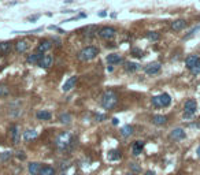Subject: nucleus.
<instances>
[{"instance_id": "29", "label": "nucleus", "mask_w": 200, "mask_h": 175, "mask_svg": "<svg viewBox=\"0 0 200 175\" xmlns=\"http://www.w3.org/2000/svg\"><path fill=\"white\" fill-rule=\"evenodd\" d=\"M159 33H156V32H148L147 33V39L151 40V41H158L159 40Z\"/></svg>"}, {"instance_id": "13", "label": "nucleus", "mask_w": 200, "mask_h": 175, "mask_svg": "<svg viewBox=\"0 0 200 175\" xmlns=\"http://www.w3.org/2000/svg\"><path fill=\"white\" fill-rule=\"evenodd\" d=\"M144 149V141H134L132 145V153L134 156H138Z\"/></svg>"}, {"instance_id": "36", "label": "nucleus", "mask_w": 200, "mask_h": 175, "mask_svg": "<svg viewBox=\"0 0 200 175\" xmlns=\"http://www.w3.org/2000/svg\"><path fill=\"white\" fill-rule=\"evenodd\" d=\"M17 157H18V159H21V160H25V159H26V156H25L24 152H18V153H17Z\"/></svg>"}, {"instance_id": "20", "label": "nucleus", "mask_w": 200, "mask_h": 175, "mask_svg": "<svg viewBox=\"0 0 200 175\" xmlns=\"http://www.w3.org/2000/svg\"><path fill=\"white\" fill-rule=\"evenodd\" d=\"M43 56H44L43 54H40V52H36V54H33V55H29L26 60H28V63H32V64H33V63H37V64H39V62L41 60V59H43Z\"/></svg>"}, {"instance_id": "43", "label": "nucleus", "mask_w": 200, "mask_h": 175, "mask_svg": "<svg viewBox=\"0 0 200 175\" xmlns=\"http://www.w3.org/2000/svg\"><path fill=\"white\" fill-rule=\"evenodd\" d=\"M74 175H80V174H74Z\"/></svg>"}, {"instance_id": "19", "label": "nucleus", "mask_w": 200, "mask_h": 175, "mask_svg": "<svg viewBox=\"0 0 200 175\" xmlns=\"http://www.w3.org/2000/svg\"><path fill=\"white\" fill-rule=\"evenodd\" d=\"M121 157H122V155H121V151H118V149H111V151L107 153V159L111 160V162L119 160Z\"/></svg>"}, {"instance_id": "28", "label": "nucleus", "mask_w": 200, "mask_h": 175, "mask_svg": "<svg viewBox=\"0 0 200 175\" xmlns=\"http://www.w3.org/2000/svg\"><path fill=\"white\" fill-rule=\"evenodd\" d=\"M59 121L60 123H65V125H69L71 123V115L69 112H63L59 115Z\"/></svg>"}, {"instance_id": "30", "label": "nucleus", "mask_w": 200, "mask_h": 175, "mask_svg": "<svg viewBox=\"0 0 200 175\" xmlns=\"http://www.w3.org/2000/svg\"><path fill=\"white\" fill-rule=\"evenodd\" d=\"M95 33H97L96 26H88V28L85 29V36H88V37H92Z\"/></svg>"}, {"instance_id": "31", "label": "nucleus", "mask_w": 200, "mask_h": 175, "mask_svg": "<svg viewBox=\"0 0 200 175\" xmlns=\"http://www.w3.org/2000/svg\"><path fill=\"white\" fill-rule=\"evenodd\" d=\"M132 55L136 58H143L144 56V52H143L140 48H132Z\"/></svg>"}, {"instance_id": "2", "label": "nucleus", "mask_w": 200, "mask_h": 175, "mask_svg": "<svg viewBox=\"0 0 200 175\" xmlns=\"http://www.w3.org/2000/svg\"><path fill=\"white\" fill-rule=\"evenodd\" d=\"M100 103H101V107H103V108L112 110L116 106V103H118V96H116V93L114 90H105L103 95H101Z\"/></svg>"}, {"instance_id": "40", "label": "nucleus", "mask_w": 200, "mask_h": 175, "mask_svg": "<svg viewBox=\"0 0 200 175\" xmlns=\"http://www.w3.org/2000/svg\"><path fill=\"white\" fill-rule=\"evenodd\" d=\"M112 125H114V126H116V125H118V119H116V118H114V119H112Z\"/></svg>"}, {"instance_id": "22", "label": "nucleus", "mask_w": 200, "mask_h": 175, "mask_svg": "<svg viewBox=\"0 0 200 175\" xmlns=\"http://www.w3.org/2000/svg\"><path fill=\"white\" fill-rule=\"evenodd\" d=\"M30 175H39L40 174V170H41V166L39 163H30L29 167H28Z\"/></svg>"}, {"instance_id": "1", "label": "nucleus", "mask_w": 200, "mask_h": 175, "mask_svg": "<svg viewBox=\"0 0 200 175\" xmlns=\"http://www.w3.org/2000/svg\"><path fill=\"white\" fill-rule=\"evenodd\" d=\"M55 145L56 148L60 151V152H66V151H70L74 145V137L71 136L70 133H60L55 140Z\"/></svg>"}, {"instance_id": "37", "label": "nucleus", "mask_w": 200, "mask_h": 175, "mask_svg": "<svg viewBox=\"0 0 200 175\" xmlns=\"http://www.w3.org/2000/svg\"><path fill=\"white\" fill-rule=\"evenodd\" d=\"M39 18H40V15H33V17H29L28 19H29V21H32V22H35V21L39 19Z\"/></svg>"}, {"instance_id": "4", "label": "nucleus", "mask_w": 200, "mask_h": 175, "mask_svg": "<svg viewBox=\"0 0 200 175\" xmlns=\"http://www.w3.org/2000/svg\"><path fill=\"white\" fill-rule=\"evenodd\" d=\"M185 66L188 70H191L192 74L197 75L200 74V58L197 55H191L185 59Z\"/></svg>"}, {"instance_id": "6", "label": "nucleus", "mask_w": 200, "mask_h": 175, "mask_svg": "<svg viewBox=\"0 0 200 175\" xmlns=\"http://www.w3.org/2000/svg\"><path fill=\"white\" fill-rule=\"evenodd\" d=\"M196 110H197V103L193 99L186 100L185 104H184V118L185 119H191L195 115Z\"/></svg>"}, {"instance_id": "34", "label": "nucleus", "mask_w": 200, "mask_h": 175, "mask_svg": "<svg viewBox=\"0 0 200 175\" xmlns=\"http://www.w3.org/2000/svg\"><path fill=\"white\" fill-rule=\"evenodd\" d=\"M8 95V89L4 85H0V96H7Z\"/></svg>"}, {"instance_id": "18", "label": "nucleus", "mask_w": 200, "mask_h": 175, "mask_svg": "<svg viewBox=\"0 0 200 175\" xmlns=\"http://www.w3.org/2000/svg\"><path fill=\"white\" fill-rule=\"evenodd\" d=\"M166 122H167V116H165V115H154L152 116V123L156 126H162Z\"/></svg>"}, {"instance_id": "15", "label": "nucleus", "mask_w": 200, "mask_h": 175, "mask_svg": "<svg viewBox=\"0 0 200 175\" xmlns=\"http://www.w3.org/2000/svg\"><path fill=\"white\" fill-rule=\"evenodd\" d=\"M52 62H54V59H52L51 55H44L43 59L39 62V66L41 69H48V67L52 66Z\"/></svg>"}, {"instance_id": "27", "label": "nucleus", "mask_w": 200, "mask_h": 175, "mask_svg": "<svg viewBox=\"0 0 200 175\" xmlns=\"http://www.w3.org/2000/svg\"><path fill=\"white\" fill-rule=\"evenodd\" d=\"M37 119H40V121H50L51 119V112H48V111H39V112L36 114Z\"/></svg>"}, {"instance_id": "12", "label": "nucleus", "mask_w": 200, "mask_h": 175, "mask_svg": "<svg viewBox=\"0 0 200 175\" xmlns=\"http://www.w3.org/2000/svg\"><path fill=\"white\" fill-rule=\"evenodd\" d=\"M29 49V41L28 40H19V41L15 43V51L18 54H24Z\"/></svg>"}, {"instance_id": "10", "label": "nucleus", "mask_w": 200, "mask_h": 175, "mask_svg": "<svg viewBox=\"0 0 200 175\" xmlns=\"http://www.w3.org/2000/svg\"><path fill=\"white\" fill-rule=\"evenodd\" d=\"M78 82V77L77 75H73V77H70L69 80L66 81L65 84H63V86H62V90L63 92H70L73 88H75V85H77Z\"/></svg>"}, {"instance_id": "16", "label": "nucleus", "mask_w": 200, "mask_h": 175, "mask_svg": "<svg viewBox=\"0 0 200 175\" xmlns=\"http://www.w3.org/2000/svg\"><path fill=\"white\" fill-rule=\"evenodd\" d=\"M123 62V59H122V56L121 55H118V54H111V55H108L107 56V63L108 64H119V63H122Z\"/></svg>"}, {"instance_id": "33", "label": "nucleus", "mask_w": 200, "mask_h": 175, "mask_svg": "<svg viewBox=\"0 0 200 175\" xmlns=\"http://www.w3.org/2000/svg\"><path fill=\"white\" fill-rule=\"evenodd\" d=\"M130 168H132L133 172H140V171H141V167L137 166L136 163H130Z\"/></svg>"}, {"instance_id": "35", "label": "nucleus", "mask_w": 200, "mask_h": 175, "mask_svg": "<svg viewBox=\"0 0 200 175\" xmlns=\"http://www.w3.org/2000/svg\"><path fill=\"white\" fill-rule=\"evenodd\" d=\"M95 119H96L97 122H103V121H105V115H103V114H96Z\"/></svg>"}, {"instance_id": "41", "label": "nucleus", "mask_w": 200, "mask_h": 175, "mask_svg": "<svg viewBox=\"0 0 200 175\" xmlns=\"http://www.w3.org/2000/svg\"><path fill=\"white\" fill-rule=\"evenodd\" d=\"M197 155H199V156H200V147H199V148H197Z\"/></svg>"}, {"instance_id": "32", "label": "nucleus", "mask_w": 200, "mask_h": 175, "mask_svg": "<svg viewBox=\"0 0 200 175\" xmlns=\"http://www.w3.org/2000/svg\"><path fill=\"white\" fill-rule=\"evenodd\" d=\"M11 156H13L11 152H3V153L0 155V160H2V162H6V160H10L11 159Z\"/></svg>"}, {"instance_id": "38", "label": "nucleus", "mask_w": 200, "mask_h": 175, "mask_svg": "<svg viewBox=\"0 0 200 175\" xmlns=\"http://www.w3.org/2000/svg\"><path fill=\"white\" fill-rule=\"evenodd\" d=\"M144 175H156V174L154 172V171H151V170H149V171H145V174H144Z\"/></svg>"}, {"instance_id": "5", "label": "nucleus", "mask_w": 200, "mask_h": 175, "mask_svg": "<svg viewBox=\"0 0 200 175\" xmlns=\"http://www.w3.org/2000/svg\"><path fill=\"white\" fill-rule=\"evenodd\" d=\"M151 101H152V106L158 107V108H160V107H169L171 104V97L167 93H162L159 96H154L151 99Z\"/></svg>"}, {"instance_id": "24", "label": "nucleus", "mask_w": 200, "mask_h": 175, "mask_svg": "<svg viewBox=\"0 0 200 175\" xmlns=\"http://www.w3.org/2000/svg\"><path fill=\"white\" fill-rule=\"evenodd\" d=\"M37 137V131L36 130H26L24 131V140L25 141H32Z\"/></svg>"}, {"instance_id": "17", "label": "nucleus", "mask_w": 200, "mask_h": 175, "mask_svg": "<svg viewBox=\"0 0 200 175\" xmlns=\"http://www.w3.org/2000/svg\"><path fill=\"white\" fill-rule=\"evenodd\" d=\"M170 26H171V29L174 32H180V30H182V29L186 26V22L184 21V19H177L174 22H171Z\"/></svg>"}, {"instance_id": "23", "label": "nucleus", "mask_w": 200, "mask_h": 175, "mask_svg": "<svg viewBox=\"0 0 200 175\" xmlns=\"http://www.w3.org/2000/svg\"><path fill=\"white\" fill-rule=\"evenodd\" d=\"M140 69V64L138 63H134V62H127L125 64V70L127 73H134Z\"/></svg>"}, {"instance_id": "14", "label": "nucleus", "mask_w": 200, "mask_h": 175, "mask_svg": "<svg viewBox=\"0 0 200 175\" xmlns=\"http://www.w3.org/2000/svg\"><path fill=\"white\" fill-rule=\"evenodd\" d=\"M51 48H52V43L50 41V40H43V41L39 44V47H37V52H40V54H44V52L50 51Z\"/></svg>"}, {"instance_id": "39", "label": "nucleus", "mask_w": 200, "mask_h": 175, "mask_svg": "<svg viewBox=\"0 0 200 175\" xmlns=\"http://www.w3.org/2000/svg\"><path fill=\"white\" fill-rule=\"evenodd\" d=\"M105 15H107V13H105V11H101V13H99V17H101V18H104Z\"/></svg>"}, {"instance_id": "21", "label": "nucleus", "mask_w": 200, "mask_h": 175, "mask_svg": "<svg viewBox=\"0 0 200 175\" xmlns=\"http://www.w3.org/2000/svg\"><path fill=\"white\" fill-rule=\"evenodd\" d=\"M11 48H13V45H11V43H8V41L0 43V55H3V56H4V55L10 54Z\"/></svg>"}, {"instance_id": "7", "label": "nucleus", "mask_w": 200, "mask_h": 175, "mask_svg": "<svg viewBox=\"0 0 200 175\" xmlns=\"http://www.w3.org/2000/svg\"><path fill=\"white\" fill-rule=\"evenodd\" d=\"M99 36L104 40H111L112 37L115 36V29L111 28V26H105V28H101L99 30Z\"/></svg>"}, {"instance_id": "11", "label": "nucleus", "mask_w": 200, "mask_h": 175, "mask_svg": "<svg viewBox=\"0 0 200 175\" xmlns=\"http://www.w3.org/2000/svg\"><path fill=\"white\" fill-rule=\"evenodd\" d=\"M19 126L18 125H13L10 127V136H11V140H13L14 144H18L19 142V136H21V131H19Z\"/></svg>"}, {"instance_id": "25", "label": "nucleus", "mask_w": 200, "mask_h": 175, "mask_svg": "<svg viewBox=\"0 0 200 175\" xmlns=\"http://www.w3.org/2000/svg\"><path fill=\"white\" fill-rule=\"evenodd\" d=\"M132 134H133V127H132L130 125H126V126H123L122 129H121V136L122 137H130Z\"/></svg>"}, {"instance_id": "3", "label": "nucleus", "mask_w": 200, "mask_h": 175, "mask_svg": "<svg viewBox=\"0 0 200 175\" xmlns=\"http://www.w3.org/2000/svg\"><path fill=\"white\" fill-rule=\"evenodd\" d=\"M97 54H99V51H97L96 47H86L78 52L77 58L80 59L81 62H89V60H92V59H95L97 56Z\"/></svg>"}, {"instance_id": "42", "label": "nucleus", "mask_w": 200, "mask_h": 175, "mask_svg": "<svg viewBox=\"0 0 200 175\" xmlns=\"http://www.w3.org/2000/svg\"><path fill=\"white\" fill-rule=\"evenodd\" d=\"M125 175H134V174H132V172H130V174H125Z\"/></svg>"}, {"instance_id": "9", "label": "nucleus", "mask_w": 200, "mask_h": 175, "mask_svg": "<svg viewBox=\"0 0 200 175\" xmlns=\"http://www.w3.org/2000/svg\"><path fill=\"white\" fill-rule=\"evenodd\" d=\"M169 137H170V140H173V141H181V140L185 138L186 134H185V131H184V129L177 127L169 134Z\"/></svg>"}, {"instance_id": "26", "label": "nucleus", "mask_w": 200, "mask_h": 175, "mask_svg": "<svg viewBox=\"0 0 200 175\" xmlns=\"http://www.w3.org/2000/svg\"><path fill=\"white\" fill-rule=\"evenodd\" d=\"M39 175H55V168L51 166H44L41 167Z\"/></svg>"}, {"instance_id": "8", "label": "nucleus", "mask_w": 200, "mask_h": 175, "mask_svg": "<svg viewBox=\"0 0 200 175\" xmlns=\"http://www.w3.org/2000/svg\"><path fill=\"white\" fill-rule=\"evenodd\" d=\"M160 69H162V64H160V63H159V62H154V63H149V64L145 66L144 71H145V74H148V75H154V74H158V73H159Z\"/></svg>"}]
</instances>
